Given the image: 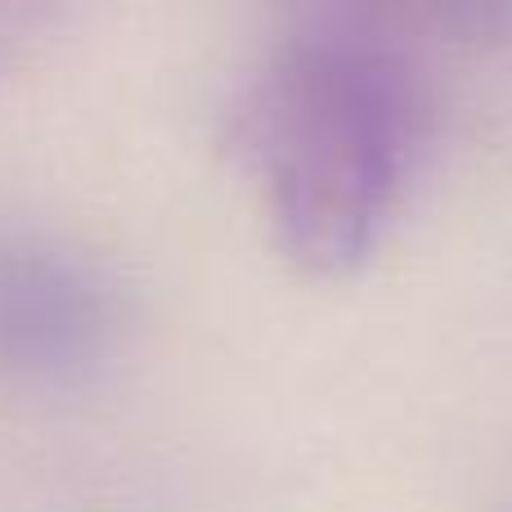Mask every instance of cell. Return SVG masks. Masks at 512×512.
I'll use <instances>...</instances> for the list:
<instances>
[{"mask_svg":"<svg viewBox=\"0 0 512 512\" xmlns=\"http://www.w3.org/2000/svg\"><path fill=\"white\" fill-rule=\"evenodd\" d=\"M234 144L288 261L360 270L432 144V86L396 14L319 9L283 32L234 104Z\"/></svg>","mask_w":512,"mask_h":512,"instance_id":"1","label":"cell"},{"mask_svg":"<svg viewBox=\"0 0 512 512\" xmlns=\"http://www.w3.org/2000/svg\"><path fill=\"white\" fill-rule=\"evenodd\" d=\"M131 301L95 252L27 225H0V378L72 391L122 351Z\"/></svg>","mask_w":512,"mask_h":512,"instance_id":"2","label":"cell"},{"mask_svg":"<svg viewBox=\"0 0 512 512\" xmlns=\"http://www.w3.org/2000/svg\"><path fill=\"white\" fill-rule=\"evenodd\" d=\"M27 23H32V14H27V9H0V63L14 54L18 41H23Z\"/></svg>","mask_w":512,"mask_h":512,"instance_id":"3","label":"cell"}]
</instances>
